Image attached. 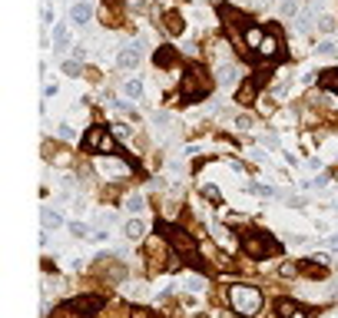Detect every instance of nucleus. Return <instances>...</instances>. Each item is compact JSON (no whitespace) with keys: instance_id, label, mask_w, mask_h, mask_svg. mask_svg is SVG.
<instances>
[{"instance_id":"5","label":"nucleus","mask_w":338,"mask_h":318,"mask_svg":"<svg viewBox=\"0 0 338 318\" xmlns=\"http://www.w3.org/2000/svg\"><path fill=\"white\" fill-rule=\"evenodd\" d=\"M103 295H80V298H70L66 302V312L70 315H80V318H93V315H99L103 312Z\"/></svg>"},{"instance_id":"21","label":"nucleus","mask_w":338,"mask_h":318,"mask_svg":"<svg viewBox=\"0 0 338 318\" xmlns=\"http://www.w3.org/2000/svg\"><path fill=\"white\" fill-rule=\"evenodd\" d=\"M166 27H169V33H183V17L179 13H166Z\"/></svg>"},{"instance_id":"19","label":"nucleus","mask_w":338,"mask_h":318,"mask_svg":"<svg viewBox=\"0 0 338 318\" xmlns=\"http://www.w3.org/2000/svg\"><path fill=\"white\" fill-rule=\"evenodd\" d=\"M123 93H126L130 99H140L143 96V83L140 80H126V83H123Z\"/></svg>"},{"instance_id":"15","label":"nucleus","mask_w":338,"mask_h":318,"mask_svg":"<svg viewBox=\"0 0 338 318\" xmlns=\"http://www.w3.org/2000/svg\"><path fill=\"white\" fill-rule=\"evenodd\" d=\"M123 232H126V239H140L146 232V226H143V219H126L123 222Z\"/></svg>"},{"instance_id":"10","label":"nucleus","mask_w":338,"mask_h":318,"mask_svg":"<svg viewBox=\"0 0 338 318\" xmlns=\"http://www.w3.org/2000/svg\"><path fill=\"white\" fill-rule=\"evenodd\" d=\"M93 17V7H90L87 0H77L73 7H70V23H77V27H83V23Z\"/></svg>"},{"instance_id":"3","label":"nucleus","mask_w":338,"mask_h":318,"mask_svg":"<svg viewBox=\"0 0 338 318\" xmlns=\"http://www.w3.org/2000/svg\"><path fill=\"white\" fill-rule=\"evenodd\" d=\"M163 235L169 239V245L176 249V255L183 259V262H189V265H202V259H199V252H196V239L189 235V232H183V229H176V226H163Z\"/></svg>"},{"instance_id":"2","label":"nucleus","mask_w":338,"mask_h":318,"mask_svg":"<svg viewBox=\"0 0 338 318\" xmlns=\"http://www.w3.org/2000/svg\"><path fill=\"white\" fill-rule=\"evenodd\" d=\"M229 305L232 312H239V315H259L262 308V292L255 285H232L229 288Z\"/></svg>"},{"instance_id":"32","label":"nucleus","mask_w":338,"mask_h":318,"mask_svg":"<svg viewBox=\"0 0 338 318\" xmlns=\"http://www.w3.org/2000/svg\"><path fill=\"white\" fill-rule=\"evenodd\" d=\"M236 126H239V130H249L252 120H249V116H239V120H236Z\"/></svg>"},{"instance_id":"18","label":"nucleus","mask_w":338,"mask_h":318,"mask_svg":"<svg viewBox=\"0 0 338 318\" xmlns=\"http://www.w3.org/2000/svg\"><path fill=\"white\" fill-rule=\"evenodd\" d=\"M123 206L130 209V212H136V216H140L143 209H146V199H143L140 192H130V196H126V202H123Z\"/></svg>"},{"instance_id":"1","label":"nucleus","mask_w":338,"mask_h":318,"mask_svg":"<svg viewBox=\"0 0 338 318\" xmlns=\"http://www.w3.org/2000/svg\"><path fill=\"white\" fill-rule=\"evenodd\" d=\"M242 252L249 255V259H255V262H262V259L279 255V252H282V245H279L269 232H245V239H242Z\"/></svg>"},{"instance_id":"29","label":"nucleus","mask_w":338,"mask_h":318,"mask_svg":"<svg viewBox=\"0 0 338 318\" xmlns=\"http://www.w3.org/2000/svg\"><path fill=\"white\" fill-rule=\"evenodd\" d=\"M133 318H156L153 312H146V308H133Z\"/></svg>"},{"instance_id":"31","label":"nucleus","mask_w":338,"mask_h":318,"mask_svg":"<svg viewBox=\"0 0 338 318\" xmlns=\"http://www.w3.org/2000/svg\"><path fill=\"white\" fill-rule=\"evenodd\" d=\"M109 133H113L116 139H126V126H113V130H109Z\"/></svg>"},{"instance_id":"30","label":"nucleus","mask_w":338,"mask_h":318,"mask_svg":"<svg viewBox=\"0 0 338 318\" xmlns=\"http://www.w3.org/2000/svg\"><path fill=\"white\" fill-rule=\"evenodd\" d=\"M262 143L269 146V149H279V139H275V136H262Z\"/></svg>"},{"instance_id":"34","label":"nucleus","mask_w":338,"mask_h":318,"mask_svg":"<svg viewBox=\"0 0 338 318\" xmlns=\"http://www.w3.org/2000/svg\"><path fill=\"white\" fill-rule=\"evenodd\" d=\"M292 318H308V315L302 312V308H295V312H292Z\"/></svg>"},{"instance_id":"26","label":"nucleus","mask_w":338,"mask_h":318,"mask_svg":"<svg viewBox=\"0 0 338 318\" xmlns=\"http://www.w3.org/2000/svg\"><path fill=\"white\" fill-rule=\"evenodd\" d=\"M202 196L212 199V202H219V189H216V186H202Z\"/></svg>"},{"instance_id":"24","label":"nucleus","mask_w":338,"mask_h":318,"mask_svg":"<svg viewBox=\"0 0 338 318\" xmlns=\"http://www.w3.org/2000/svg\"><path fill=\"white\" fill-rule=\"evenodd\" d=\"M63 73H66V77H77V73H80V63H77V60H66V63H63Z\"/></svg>"},{"instance_id":"33","label":"nucleus","mask_w":338,"mask_h":318,"mask_svg":"<svg viewBox=\"0 0 338 318\" xmlns=\"http://www.w3.org/2000/svg\"><path fill=\"white\" fill-rule=\"evenodd\" d=\"M328 249H332V252H338V235H332V239H328Z\"/></svg>"},{"instance_id":"25","label":"nucleus","mask_w":338,"mask_h":318,"mask_svg":"<svg viewBox=\"0 0 338 318\" xmlns=\"http://www.w3.org/2000/svg\"><path fill=\"white\" fill-rule=\"evenodd\" d=\"M282 13H285V17H298V3H295V0H289V3L282 7Z\"/></svg>"},{"instance_id":"8","label":"nucleus","mask_w":338,"mask_h":318,"mask_svg":"<svg viewBox=\"0 0 338 318\" xmlns=\"http://www.w3.org/2000/svg\"><path fill=\"white\" fill-rule=\"evenodd\" d=\"M140 44H133V46H123L120 50V56H116V66H120V70H136V66H140Z\"/></svg>"},{"instance_id":"17","label":"nucleus","mask_w":338,"mask_h":318,"mask_svg":"<svg viewBox=\"0 0 338 318\" xmlns=\"http://www.w3.org/2000/svg\"><path fill=\"white\" fill-rule=\"evenodd\" d=\"M255 90H259V80H245L239 90V103H252L255 99Z\"/></svg>"},{"instance_id":"22","label":"nucleus","mask_w":338,"mask_h":318,"mask_svg":"<svg viewBox=\"0 0 338 318\" xmlns=\"http://www.w3.org/2000/svg\"><path fill=\"white\" fill-rule=\"evenodd\" d=\"M275 312H279V318H292L295 305L289 302V298H279V305H275Z\"/></svg>"},{"instance_id":"9","label":"nucleus","mask_w":338,"mask_h":318,"mask_svg":"<svg viewBox=\"0 0 338 318\" xmlns=\"http://www.w3.org/2000/svg\"><path fill=\"white\" fill-rule=\"evenodd\" d=\"M298 272L308 275V278H328V269L322 259H305V262H298Z\"/></svg>"},{"instance_id":"12","label":"nucleus","mask_w":338,"mask_h":318,"mask_svg":"<svg viewBox=\"0 0 338 318\" xmlns=\"http://www.w3.org/2000/svg\"><path fill=\"white\" fill-rule=\"evenodd\" d=\"M242 40H245V46H249V50H259V46H262V40H265V33H262L259 27H245Z\"/></svg>"},{"instance_id":"7","label":"nucleus","mask_w":338,"mask_h":318,"mask_svg":"<svg viewBox=\"0 0 338 318\" xmlns=\"http://www.w3.org/2000/svg\"><path fill=\"white\" fill-rule=\"evenodd\" d=\"M259 56H269V60L282 56V40H279V27H269V30H265V40H262V46H259Z\"/></svg>"},{"instance_id":"16","label":"nucleus","mask_w":338,"mask_h":318,"mask_svg":"<svg viewBox=\"0 0 338 318\" xmlns=\"http://www.w3.org/2000/svg\"><path fill=\"white\" fill-rule=\"evenodd\" d=\"M318 83H322L328 93H335V96H338V70H325V73L318 77Z\"/></svg>"},{"instance_id":"4","label":"nucleus","mask_w":338,"mask_h":318,"mask_svg":"<svg viewBox=\"0 0 338 318\" xmlns=\"http://www.w3.org/2000/svg\"><path fill=\"white\" fill-rule=\"evenodd\" d=\"M206 70L202 66H189L183 77V99L186 103H193V99H202L209 93V83H206Z\"/></svg>"},{"instance_id":"28","label":"nucleus","mask_w":338,"mask_h":318,"mask_svg":"<svg viewBox=\"0 0 338 318\" xmlns=\"http://www.w3.org/2000/svg\"><path fill=\"white\" fill-rule=\"evenodd\" d=\"M126 3H130V10H136V13L146 10V0H126Z\"/></svg>"},{"instance_id":"23","label":"nucleus","mask_w":338,"mask_h":318,"mask_svg":"<svg viewBox=\"0 0 338 318\" xmlns=\"http://www.w3.org/2000/svg\"><path fill=\"white\" fill-rule=\"evenodd\" d=\"M186 288H189V292H202V288H206V278H202V275H189V278H186Z\"/></svg>"},{"instance_id":"13","label":"nucleus","mask_w":338,"mask_h":318,"mask_svg":"<svg viewBox=\"0 0 338 318\" xmlns=\"http://www.w3.org/2000/svg\"><path fill=\"white\" fill-rule=\"evenodd\" d=\"M66 46H70V30L60 23V27H53V50H56V53H63Z\"/></svg>"},{"instance_id":"6","label":"nucleus","mask_w":338,"mask_h":318,"mask_svg":"<svg viewBox=\"0 0 338 318\" xmlns=\"http://www.w3.org/2000/svg\"><path fill=\"white\" fill-rule=\"evenodd\" d=\"M83 146H87L90 153H109V149H113V136H106L103 126H93V130L83 136Z\"/></svg>"},{"instance_id":"11","label":"nucleus","mask_w":338,"mask_h":318,"mask_svg":"<svg viewBox=\"0 0 338 318\" xmlns=\"http://www.w3.org/2000/svg\"><path fill=\"white\" fill-rule=\"evenodd\" d=\"M176 56H179V53H176L173 46H159L153 60H156V66H159V70H166V66H173V63H176Z\"/></svg>"},{"instance_id":"14","label":"nucleus","mask_w":338,"mask_h":318,"mask_svg":"<svg viewBox=\"0 0 338 318\" xmlns=\"http://www.w3.org/2000/svg\"><path fill=\"white\" fill-rule=\"evenodd\" d=\"M44 229L50 232V229H60V226H63V216H60V212H56V209H44Z\"/></svg>"},{"instance_id":"20","label":"nucleus","mask_w":338,"mask_h":318,"mask_svg":"<svg viewBox=\"0 0 338 318\" xmlns=\"http://www.w3.org/2000/svg\"><path fill=\"white\" fill-rule=\"evenodd\" d=\"M216 80H219V83H232V80H236V66H232V63L219 66V70H216Z\"/></svg>"},{"instance_id":"27","label":"nucleus","mask_w":338,"mask_h":318,"mask_svg":"<svg viewBox=\"0 0 338 318\" xmlns=\"http://www.w3.org/2000/svg\"><path fill=\"white\" fill-rule=\"evenodd\" d=\"M70 232H73V235H90V229L83 226V222H73V226H70Z\"/></svg>"}]
</instances>
